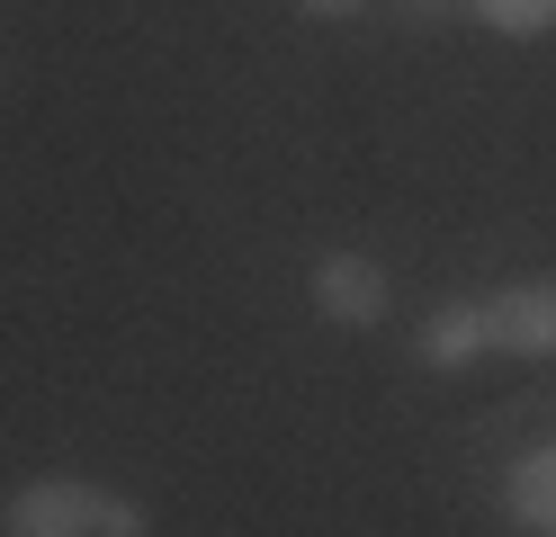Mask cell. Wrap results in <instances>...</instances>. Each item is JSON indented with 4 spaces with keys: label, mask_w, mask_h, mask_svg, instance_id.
Segmentation results:
<instances>
[{
    "label": "cell",
    "mask_w": 556,
    "mask_h": 537,
    "mask_svg": "<svg viewBox=\"0 0 556 537\" xmlns=\"http://www.w3.org/2000/svg\"><path fill=\"white\" fill-rule=\"evenodd\" d=\"M484 332L511 358H556V278H520L484 305Z\"/></svg>",
    "instance_id": "3"
},
{
    "label": "cell",
    "mask_w": 556,
    "mask_h": 537,
    "mask_svg": "<svg viewBox=\"0 0 556 537\" xmlns=\"http://www.w3.org/2000/svg\"><path fill=\"white\" fill-rule=\"evenodd\" d=\"M305 18H351V10H368V0H296Z\"/></svg>",
    "instance_id": "8"
},
{
    "label": "cell",
    "mask_w": 556,
    "mask_h": 537,
    "mask_svg": "<svg viewBox=\"0 0 556 537\" xmlns=\"http://www.w3.org/2000/svg\"><path fill=\"white\" fill-rule=\"evenodd\" d=\"M404 10H422V18H440V10H458V0H404Z\"/></svg>",
    "instance_id": "9"
},
{
    "label": "cell",
    "mask_w": 556,
    "mask_h": 537,
    "mask_svg": "<svg viewBox=\"0 0 556 537\" xmlns=\"http://www.w3.org/2000/svg\"><path fill=\"white\" fill-rule=\"evenodd\" d=\"M494 349V332H484V305H431V322H422V368H476V358Z\"/></svg>",
    "instance_id": "4"
},
{
    "label": "cell",
    "mask_w": 556,
    "mask_h": 537,
    "mask_svg": "<svg viewBox=\"0 0 556 537\" xmlns=\"http://www.w3.org/2000/svg\"><path fill=\"white\" fill-rule=\"evenodd\" d=\"M90 537H153V511H144V501L99 493V501H90Z\"/></svg>",
    "instance_id": "6"
},
{
    "label": "cell",
    "mask_w": 556,
    "mask_h": 537,
    "mask_svg": "<svg viewBox=\"0 0 556 537\" xmlns=\"http://www.w3.org/2000/svg\"><path fill=\"white\" fill-rule=\"evenodd\" d=\"M476 10L494 18V27H511V36H539L556 18V0H476Z\"/></svg>",
    "instance_id": "7"
},
{
    "label": "cell",
    "mask_w": 556,
    "mask_h": 537,
    "mask_svg": "<svg viewBox=\"0 0 556 537\" xmlns=\"http://www.w3.org/2000/svg\"><path fill=\"white\" fill-rule=\"evenodd\" d=\"M503 501H511V520L520 528H539V537H556V448H530L511 465V484H503Z\"/></svg>",
    "instance_id": "5"
},
{
    "label": "cell",
    "mask_w": 556,
    "mask_h": 537,
    "mask_svg": "<svg viewBox=\"0 0 556 537\" xmlns=\"http://www.w3.org/2000/svg\"><path fill=\"white\" fill-rule=\"evenodd\" d=\"M90 501H99V484H81V475H37L10 493L0 537H90Z\"/></svg>",
    "instance_id": "2"
},
{
    "label": "cell",
    "mask_w": 556,
    "mask_h": 537,
    "mask_svg": "<svg viewBox=\"0 0 556 537\" xmlns=\"http://www.w3.org/2000/svg\"><path fill=\"white\" fill-rule=\"evenodd\" d=\"M387 305H395V286H387V269H377L368 251H324V260H315V314L324 322H341V332H377Z\"/></svg>",
    "instance_id": "1"
}]
</instances>
